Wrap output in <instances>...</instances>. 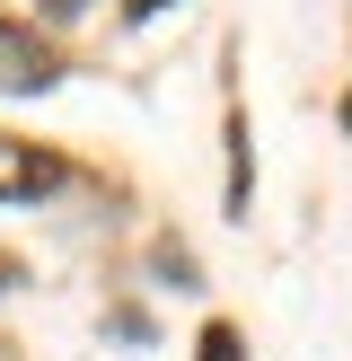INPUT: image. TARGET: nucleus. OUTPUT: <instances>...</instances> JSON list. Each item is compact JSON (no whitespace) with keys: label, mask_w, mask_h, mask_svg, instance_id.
<instances>
[{"label":"nucleus","mask_w":352,"mask_h":361,"mask_svg":"<svg viewBox=\"0 0 352 361\" xmlns=\"http://www.w3.org/2000/svg\"><path fill=\"white\" fill-rule=\"evenodd\" d=\"M53 185H62V159H44L35 141L0 133V203H27V194H53Z\"/></svg>","instance_id":"obj_1"},{"label":"nucleus","mask_w":352,"mask_h":361,"mask_svg":"<svg viewBox=\"0 0 352 361\" xmlns=\"http://www.w3.org/2000/svg\"><path fill=\"white\" fill-rule=\"evenodd\" d=\"M53 9H80V0H53Z\"/></svg>","instance_id":"obj_5"},{"label":"nucleus","mask_w":352,"mask_h":361,"mask_svg":"<svg viewBox=\"0 0 352 361\" xmlns=\"http://www.w3.org/2000/svg\"><path fill=\"white\" fill-rule=\"evenodd\" d=\"M0 282H9V264H0Z\"/></svg>","instance_id":"obj_6"},{"label":"nucleus","mask_w":352,"mask_h":361,"mask_svg":"<svg viewBox=\"0 0 352 361\" xmlns=\"http://www.w3.org/2000/svg\"><path fill=\"white\" fill-rule=\"evenodd\" d=\"M44 80H53V53L35 44V35L0 27V88H44Z\"/></svg>","instance_id":"obj_2"},{"label":"nucleus","mask_w":352,"mask_h":361,"mask_svg":"<svg viewBox=\"0 0 352 361\" xmlns=\"http://www.w3.org/2000/svg\"><path fill=\"white\" fill-rule=\"evenodd\" d=\"M123 9H132V18H150V9H168V0H123Z\"/></svg>","instance_id":"obj_4"},{"label":"nucleus","mask_w":352,"mask_h":361,"mask_svg":"<svg viewBox=\"0 0 352 361\" xmlns=\"http://www.w3.org/2000/svg\"><path fill=\"white\" fill-rule=\"evenodd\" d=\"M203 361H238V335H229V326H211V335H203Z\"/></svg>","instance_id":"obj_3"}]
</instances>
